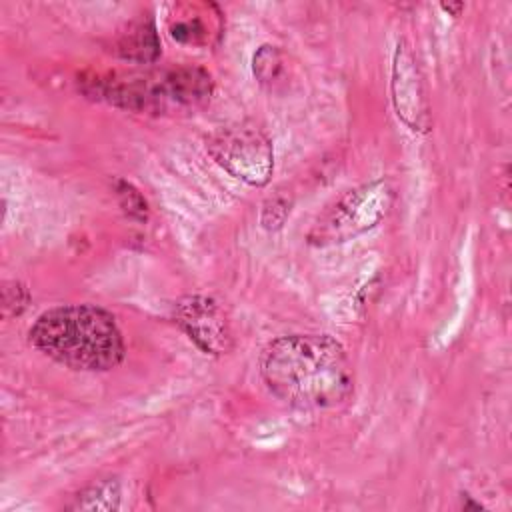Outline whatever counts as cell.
Masks as SVG:
<instances>
[{
  "mask_svg": "<svg viewBox=\"0 0 512 512\" xmlns=\"http://www.w3.org/2000/svg\"><path fill=\"white\" fill-rule=\"evenodd\" d=\"M112 52L128 62L152 64L162 54L160 36L152 16H140L130 20L114 38Z\"/></svg>",
  "mask_w": 512,
  "mask_h": 512,
  "instance_id": "obj_9",
  "label": "cell"
},
{
  "mask_svg": "<svg viewBox=\"0 0 512 512\" xmlns=\"http://www.w3.org/2000/svg\"><path fill=\"white\" fill-rule=\"evenodd\" d=\"M28 340L50 360L82 372L112 370L126 356L116 318L96 304H62L44 310L30 326Z\"/></svg>",
  "mask_w": 512,
  "mask_h": 512,
  "instance_id": "obj_2",
  "label": "cell"
},
{
  "mask_svg": "<svg viewBox=\"0 0 512 512\" xmlns=\"http://www.w3.org/2000/svg\"><path fill=\"white\" fill-rule=\"evenodd\" d=\"M392 104L410 130L428 132L430 114L424 84L414 54L404 42H398L392 60Z\"/></svg>",
  "mask_w": 512,
  "mask_h": 512,
  "instance_id": "obj_7",
  "label": "cell"
},
{
  "mask_svg": "<svg viewBox=\"0 0 512 512\" xmlns=\"http://www.w3.org/2000/svg\"><path fill=\"white\" fill-rule=\"evenodd\" d=\"M290 206L292 202L288 200V196L284 194H274L270 196L260 212V222L266 230H278L282 228V224L286 222L288 214H290Z\"/></svg>",
  "mask_w": 512,
  "mask_h": 512,
  "instance_id": "obj_14",
  "label": "cell"
},
{
  "mask_svg": "<svg viewBox=\"0 0 512 512\" xmlns=\"http://www.w3.org/2000/svg\"><path fill=\"white\" fill-rule=\"evenodd\" d=\"M392 190L384 180H374L344 192L318 218L308 238L312 244L326 246L346 242L374 228L388 212Z\"/></svg>",
  "mask_w": 512,
  "mask_h": 512,
  "instance_id": "obj_4",
  "label": "cell"
},
{
  "mask_svg": "<svg viewBox=\"0 0 512 512\" xmlns=\"http://www.w3.org/2000/svg\"><path fill=\"white\" fill-rule=\"evenodd\" d=\"M444 12H452L454 16H458L464 10V4H442Z\"/></svg>",
  "mask_w": 512,
  "mask_h": 512,
  "instance_id": "obj_15",
  "label": "cell"
},
{
  "mask_svg": "<svg viewBox=\"0 0 512 512\" xmlns=\"http://www.w3.org/2000/svg\"><path fill=\"white\" fill-rule=\"evenodd\" d=\"M114 194H116V200H118L122 212L130 220L140 222V224H144L148 220V212H150L148 202L132 182H128L124 178H116L114 180Z\"/></svg>",
  "mask_w": 512,
  "mask_h": 512,
  "instance_id": "obj_12",
  "label": "cell"
},
{
  "mask_svg": "<svg viewBox=\"0 0 512 512\" xmlns=\"http://www.w3.org/2000/svg\"><path fill=\"white\" fill-rule=\"evenodd\" d=\"M252 72L262 88L268 92H282L292 78L288 54L274 44H262L252 56Z\"/></svg>",
  "mask_w": 512,
  "mask_h": 512,
  "instance_id": "obj_10",
  "label": "cell"
},
{
  "mask_svg": "<svg viewBox=\"0 0 512 512\" xmlns=\"http://www.w3.org/2000/svg\"><path fill=\"white\" fill-rule=\"evenodd\" d=\"M220 10L214 4H178L168 24L170 36L188 46H206L220 34Z\"/></svg>",
  "mask_w": 512,
  "mask_h": 512,
  "instance_id": "obj_8",
  "label": "cell"
},
{
  "mask_svg": "<svg viewBox=\"0 0 512 512\" xmlns=\"http://www.w3.org/2000/svg\"><path fill=\"white\" fill-rule=\"evenodd\" d=\"M30 304V292L28 288L18 282V280H12V282H6L4 288H2V312H4V318H12V316H20Z\"/></svg>",
  "mask_w": 512,
  "mask_h": 512,
  "instance_id": "obj_13",
  "label": "cell"
},
{
  "mask_svg": "<svg viewBox=\"0 0 512 512\" xmlns=\"http://www.w3.org/2000/svg\"><path fill=\"white\" fill-rule=\"evenodd\" d=\"M176 326L208 356H224L234 346L232 328L224 308L206 294H188L172 308Z\"/></svg>",
  "mask_w": 512,
  "mask_h": 512,
  "instance_id": "obj_6",
  "label": "cell"
},
{
  "mask_svg": "<svg viewBox=\"0 0 512 512\" xmlns=\"http://www.w3.org/2000/svg\"><path fill=\"white\" fill-rule=\"evenodd\" d=\"M212 90L210 72L192 64L152 72L96 74L82 80L86 96L140 114L198 108L212 96Z\"/></svg>",
  "mask_w": 512,
  "mask_h": 512,
  "instance_id": "obj_3",
  "label": "cell"
},
{
  "mask_svg": "<svg viewBox=\"0 0 512 512\" xmlns=\"http://www.w3.org/2000/svg\"><path fill=\"white\" fill-rule=\"evenodd\" d=\"M260 376L276 398L304 410L336 408L354 392L352 362L328 334L274 338L262 350Z\"/></svg>",
  "mask_w": 512,
  "mask_h": 512,
  "instance_id": "obj_1",
  "label": "cell"
},
{
  "mask_svg": "<svg viewBox=\"0 0 512 512\" xmlns=\"http://www.w3.org/2000/svg\"><path fill=\"white\" fill-rule=\"evenodd\" d=\"M122 486L118 478H100L84 486L66 504V510H86V512H114L120 508Z\"/></svg>",
  "mask_w": 512,
  "mask_h": 512,
  "instance_id": "obj_11",
  "label": "cell"
},
{
  "mask_svg": "<svg viewBox=\"0 0 512 512\" xmlns=\"http://www.w3.org/2000/svg\"><path fill=\"white\" fill-rule=\"evenodd\" d=\"M206 150L214 162L248 186H266L274 170V146L254 124H230L212 132Z\"/></svg>",
  "mask_w": 512,
  "mask_h": 512,
  "instance_id": "obj_5",
  "label": "cell"
}]
</instances>
